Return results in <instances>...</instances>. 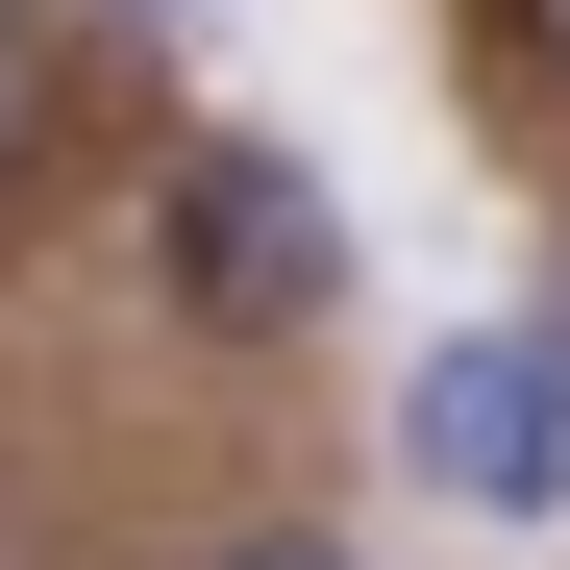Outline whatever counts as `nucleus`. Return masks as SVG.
<instances>
[{
    "label": "nucleus",
    "mask_w": 570,
    "mask_h": 570,
    "mask_svg": "<svg viewBox=\"0 0 570 570\" xmlns=\"http://www.w3.org/2000/svg\"><path fill=\"white\" fill-rule=\"evenodd\" d=\"M397 471L446 521H570V323H446L397 397Z\"/></svg>",
    "instance_id": "f03ea898"
},
{
    "label": "nucleus",
    "mask_w": 570,
    "mask_h": 570,
    "mask_svg": "<svg viewBox=\"0 0 570 570\" xmlns=\"http://www.w3.org/2000/svg\"><path fill=\"white\" fill-rule=\"evenodd\" d=\"M199 570H372V546H323V521H248V546H199Z\"/></svg>",
    "instance_id": "20e7f679"
},
{
    "label": "nucleus",
    "mask_w": 570,
    "mask_h": 570,
    "mask_svg": "<svg viewBox=\"0 0 570 570\" xmlns=\"http://www.w3.org/2000/svg\"><path fill=\"white\" fill-rule=\"evenodd\" d=\"M149 273H174V323H224V347H273V323H323L347 298V199L273 125H224V149H174V199H149Z\"/></svg>",
    "instance_id": "f257e3e1"
},
{
    "label": "nucleus",
    "mask_w": 570,
    "mask_h": 570,
    "mask_svg": "<svg viewBox=\"0 0 570 570\" xmlns=\"http://www.w3.org/2000/svg\"><path fill=\"white\" fill-rule=\"evenodd\" d=\"M50 149V50H26V0H0V174Z\"/></svg>",
    "instance_id": "7ed1b4c3"
},
{
    "label": "nucleus",
    "mask_w": 570,
    "mask_h": 570,
    "mask_svg": "<svg viewBox=\"0 0 570 570\" xmlns=\"http://www.w3.org/2000/svg\"><path fill=\"white\" fill-rule=\"evenodd\" d=\"M521 26H546V75H570V0H521Z\"/></svg>",
    "instance_id": "39448f33"
}]
</instances>
